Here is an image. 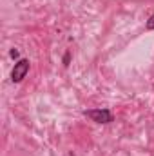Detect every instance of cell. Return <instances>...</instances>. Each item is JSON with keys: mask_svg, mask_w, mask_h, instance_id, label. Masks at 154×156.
<instances>
[{"mask_svg": "<svg viewBox=\"0 0 154 156\" xmlns=\"http://www.w3.org/2000/svg\"><path fill=\"white\" fill-rule=\"evenodd\" d=\"M29 60L27 58H20L16 64H15V67H13V71H11V80H13V83H20L24 78L27 76V73H29Z\"/></svg>", "mask_w": 154, "mask_h": 156, "instance_id": "2", "label": "cell"}, {"mask_svg": "<svg viewBox=\"0 0 154 156\" xmlns=\"http://www.w3.org/2000/svg\"><path fill=\"white\" fill-rule=\"evenodd\" d=\"M9 56H11V58H18V56H20L18 49H11V51H9Z\"/></svg>", "mask_w": 154, "mask_h": 156, "instance_id": "4", "label": "cell"}, {"mask_svg": "<svg viewBox=\"0 0 154 156\" xmlns=\"http://www.w3.org/2000/svg\"><path fill=\"white\" fill-rule=\"evenodd\" d=\"M83 116L93 120L94 123H111L114 120V115L107 107H98V109H87L83 111Z\"/></svg>", "mask_w": 154, "mask_h": 156, "instance_id": "1", "label": "cell"}, {"mask_svg": "<svg viewBox=\"0 0 154 156\" xmlns=\"http://www.w3.org/2000/svg\"><path fill=\"white\" fill-rule=\"evenodd\" d=\"M145 29H147V31H154V15H151V16H149L147 24H145Z\"/></svg>", "mask_w": 154, "mask_h": 156, "instance_id": "3", "label": "cell"}, {"mask_svg": "<svg viewBox=\"0 0 154 156\" xmlns=\"http://www.w3.org/2000/svg\"><path fill=\"white\" fill-rule=\"evenodd\" d=\"M69 60H71V53L67 51V53L64 55V66H69Z\"/></svg>", "mask_w": 154, "mask_h": 156, "instance_id": "5", "label": "cell"}]
</instances>
